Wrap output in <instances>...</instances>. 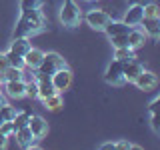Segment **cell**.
I'll list each match as a JSON object with an SVG mask.
<instances>
[{
	"label": "cell",
	"instance_id": "ba28073f",
	"mask_svg": "<svg viewBox=\"0 0 160 150\" xmlns=\"http://www.w3.org/2000/svg\"><path fill=\"white\" fill-rule=\"evenodd\" d=\"M136 84L138 90H144V92H148V90H154L158 86V76L154 72H150V70H142V72L138 74L136 78H134V82Z\"/></svg>",
	"mask_w": 160,
	"mask_h": 150
},
{
	"label": "cell",
	"instance_id": "44dd1931",
	"mask_svg": "<svg viewBox=\"0 0 160 150\" xmlns=\"http://www.w3.org/2000/svg\"><path fill=\"white\" fill-rule=\"evenodd\" d=\"M136 50H132V48H128V46H120V48H114V58L120 60V62H128V60H132V58H136Z\"/></svg>",
	"mask_w": 160,
	"mask_h": 150
},
{
	"label": "cell",
	"instance_id": "d590c367",
	"mask_svg": "<svg viewBox=\"0 0 160 150\" xmlns=\"http://www.w3.org/2000/svg\"><path fill=\"white\" fill-rule=\"evenodd\" d=\"M0 90H2V80H0Z\"/></svg>",
	"mask_w": 160,
	"mask_h": 150
},
{
	"label": "cell",
	"instance_id": "52a82bcc",
	"mask_svg": "<svg viewBox=\"0 0 160 150\" xmlns=\"http://www.w3.org/2000/svg\"><path fill=\"white\" fill-rule=\"evenodd\" d=\"M104 80H106L108 84H112V86H122V84H126V80H124V72H122V62H120V60L114 58L112 62L106 66Z\"/></svg>",
	"mask_w": 160,
	"mask_h": 150
},
{
	"label": "cell",
	"instance_id": "f546056e",
	"mask_svg": "<svg viewBox=\"0 0 160 150\" xmlns=\"http://www.w3.org/2000/svg\"><path fill=\"white\" fill-rule=\"evenodd\" d=\"M100 150H116V146H114V142H104L100 144Z\"/></svg>",
	"mask_w": 160,
	"mask_h": 150
},
{
	"label": "cell",
	"instance_id": "d6986e66",
	"mask_svg": "<svg viewBox=\"0 0 160 150\" xmlns=\"http://www.w3.org/2000/svg\"><path fill=\"white\" fill-rule=\"evenodd\" d=\"M36 82H38V94H36L38 100H44V98L52 96V94L56 92L54 86H52V82H50V78L48 80H36Z\"/></svg>",
	"mask_w": 160,
	"mask_h": 150
},
{
	"label": "cell",
	"instance_id": "603a6c76",
	"mask_svg": "<svg viewBox=\"0 0 160 150\" xmlns=\"http://www.w3.org/2000/svg\"><path fill=\"white\" fill-rule=\"evenodd\" d=\"M28 118H30V112H16V116H14L12 120V124H14V128H22V126H28Z\"/></svg>",
	"mask_w": 160,
	"mask_h": 150
},
{
	"label": "cell",
	"instance_id": "4fadbf2b",
	"mask_svg": "<svg viewBox=\"0 0 160 150\" xmlns=\"http://www.w3.org/2000/svg\"><path fill=\"white\" fill-rule=\"evenodd\" d=\"M130 32V26L128 24H124L122 20H110L106 24V28H104V34H106L108 38H114V36H126Z\"/></svg>",
	"mask_w": 160,
	"mask_h": 150
},
{
	"label": "cell",
	"instance_id": "4dcf8cb0",
	"mask_svg": "<svg viewBox=\"0 0 160 150\" xmlns=\"http://www.w3.org/2000/svg\"><path fill=\"white\" fill-rule=\"evenodd\" d=\"M6 144H8V136H4V134L0 132V150L6 148Z\"/></svg>",
	"mask_w": 160,
	"mask_h": 150
},
{
	"label": "cell",
	"instance_id": "ac0fdd59",
	"mask_svg": "<svg viewBox=\"0 0 160 150\" xmlns=\"http://www.w3.org/2000/svg\"><path fill=\"white\" fill-rule=\"evenodd\" d=\"M42 104H44V108H46V110H50V112H58V110L64 106V102H62V96H60V92H54L52 96L44 98V100H42Z\"/></svg>",
	"mask_w": 160,
	"mask_h": 150
},
{
	"label": "cell",
	"instance_id": "277c9868",
	"mask_svg": "<svg viewBox=\"0 0 160 150\" xmlns=\"http://www.w3.org/2000/svg\"><path fill=\"white\" fill-rule=\"evenodd\" d=\"M64 66H66V62H64V58L60 56L58 52H44L42 62H40V66L34 70V72H38V74H46V76H52L56 70L64 68Z\"/></svg>",
	"mask_w": 160,
	"mask_h": 150
},
{
	"label": "cell",
	"instance_id": "5b68a950",
	"mask_svg": "<svg viewBox=\"0 0 160 150\" xmlns=\"http://www.w3.org/2000/svg\"><path fill=\"white\" fill-rule=\"evenodd\" d=\"M72 80H74V76H72V70H70L68 66L56 70V72L50 76V82H52L54 90H56V92H60V94L66 92V90L72 86Z\"/></svg>",
	"mask_w": 160,
	"mask_h": 150
},
{
	"label": "cell",
	"instance_id": "9c48e42d",
	"mask_svg": "<svg viewBox=\"0 0 160 150\" xmlns=\"http://www.w3.org/2000/svg\"><path fill=\"white\" fill-rule=\"evenodd\" d=\"M28 128L32 130V134H34V138H36V140H42L48 134V122L42 116H38V114H30Z\"/></svg>",
	"mask_w": 160,
	"mask_h": 150
},
{
	"label": "cell",
	"instance_id": "7c38bea8",
	"mask_svg": "<svg viewBox=\"0 0 160 150\" xmlns=\"http://www.w3.org/2000/svg\"><path fill=\"white\" fill-rule=\"evenodd\" d=\"M14 136H16V142L20 144L22 148H34L36 146V138H34L32 130H30L28 126H22V128H16L14 130Z\"/></svg>",
	"mask_w": 160,
	"mask_h": 150
},
{
	"label": "cell",
	"instance_id": "4316f807",
	"mask_svg": "<svg viewBox=\"0 0 160 150\" xmlns=\"http://www.w3.org/2000/svg\"><path fill=\"white\" fill-rule=\"evenodd\" d=\"M114 146H116L118 150H138L136 144L132 142H126V140H122V142H114Z\"/></svg>",
	"mask_w": 160,
	"mask_h": 150
},
{
	"label": "cell",
	"instance_id": "7402d4cb",
	"mask_svg": "<svg viewBox=\"0 0 160 150\" xmlns=\"http://www.w3.org/2000/svg\"><path fill=\"white\" fill-rule=\"evenodd\" d=\"M142 10H144V18H160V8L152 2V0L144 4Z\"/></svg>",
	"mask_w": 160,
	"mask_h": 150
},
{
	"label": "cell",
	"instance_id": "7a4b0ae2",
	"mask_svg": "<svg viewBox=\"0 0 160 150\" xmlns=\"http://www.w3.org/2000/svg\"><path fill=\"white\" fill-rule=\"evenodd\" d=\"M58 18L64 28H68V30L76 28L80 24V20H82V12H80V6L76 4V0H64L62 6H60Z\"/></svg>",
	"mask_w": 160,
	"mask_h": 150
},
{
	"label": "cell",
	"instance_id": "6da1fadb",
	"mask_svg": "<svg viewBox=\"0 0 160 150\" xmlns=\"http://www.w3.org/2000/svg\"><path fill=\"white\" fill-rule=\"evenodd\" d=\"M46 30V16H44L42 8H32L20 12V18L14 26L12 38H30Z\"/></svg>",
	"mask_w": 160,
	"mask_h": 150
},
{
	"label": "cell",
	"instance_id": "d4e9b609",
	"mask_svg": "<svg viewBox=\"0 0 160 150\" xmlns=\"http://www.w3.org/2000/svg\"><path fill=\"white\" fill-rule=\"evenodd\" d=\"M36 94H38V82L34 78H30L26 82V96L28 98H36Z\"/></svg>",
	"mask_w": 160,
	"mask_h": 150
},
{
	"label": "cell",
	"instance_id": "8fae6325",
	"mask_svg": "<svg viewBox=\"0 0 160 150\" xmlns=\"http://www.w3.org/2000/svg\"><path fill=\"white\" fill-rule=\"evenodd\" d=\"M4 92L10 98H24L26 96V80H6L4 82Z\"/></svg>",
	"mask_w": 160,
	"mask_h": 150
},
{
	"label": "cell",
	"instance_id": "484cf974",
	"mask_svg": "<svg viewBox=\"0 0 160 150\" xmlns=\"http://www.w3.org/2000/svg\"><path fill=\"white\" fill-rule=\"evenodd\" d=\"M14 130H16V128H14V124H12V120H4V122L2 124H0V132H2L4 134V136H14Z\"/></svg>",
	"mask_w": 160,
	"mask_h": 150
},
{
	"label": "cell",
	"instance_id": "e575fe53",
	"mask_svg": "<svg viewBox=\"0 0 160 150\" xmlns=\"http://www.w3.org/2000/svg\"><path fill=\"white\" fill-rule=\"evenodd\" d=\"M2 104H4V100H2V96H0V106H2Z\"/></svg>",
	"mask_w": 160,
	"mask_h": 150
},
{
	"label": "cell",
	"instance_id": "f1b7e54d",
	"mask_svg": "<svg viewBox=\"0 0 160 150\" xmlns=\"http://www.w3.org/2000/svg\"><path fill=\"white\" fill-rule=\"evenodd\" d=\"M8 66H10V64H8V58H6V52H0V72L6 70Z\"/></svg>",
	"mask_w": 160,
	"mask_h": 150
},
{
	"label": "cell",
	"instance_id": "30bf717a",
	"mask_svg": "<svg viewBox=\"0 0 160 150\" xmlns=\"http://www.w3.org/2000/svg\"><path fill=\"white\" fill-rule=\"evenodd\" d=\"M144 18V10H142V4H130L128 10L124 12V24H128L130 28H136L140 26V22H142Z\"/></svg>",
	"mask_w": 160,
	"mask_h": 150
},
{
	"label": "cell",
	"instance_id": "e0dca14e",
	"mask_svg": "<svg viewBox=\"0 0 160 150\" xmlns=\"http://www.w3.org/2000/svg\"><path fill=\"white\" fill-rule=\"evenodd\" d=\"M140 26H144L142 32L146 34V36L158 40V36H160V18H142Z\"/></svg>",
	"mask_w": 160,
	"mask_h": 150
},
{
	"label": "cell",
	"instance_id": "5bb4252c",
	"mask_svg": "<svg viewBox=\"0 0 160 150\" xmlns=\"http://www.w3.org/2000/svg\"><path fill=\"white\" fill-rule=\"evenodd\" d=\"M142 70H144V66L136 58L128 60V62H122V72H124V80H126V82H134V78H136Z\"/></svg>",
	"mask_w": 160,
	"mask_h": 150
},
{
	"label": "cell",
	"instance_id": "cb8c5ba5",
	"mask_svg": "<svg viewBox=\"0 0 160 150\" xmlns=\"http://www.w3.org/2000/svg\"><path fill=\"white\" fill-rule=\"evenodd\" d=\"M32 8H42V0H20V12Z\"/></svg>",
	"mask_w": 160,
	"mask_h": 150
},
{
	"label": "cell",
	"instance_id": "d6a6232c",
	"mask_svg": "<svg viewBox=\"0 0 160 150\" xmlns=\"http://www.w3.org/2000/svg\"><path fill=\"white\" fill-rule=\"evenodd\" d=\"M82 2H98V0H82Z\"/></svg>",
	"mask_w": 160,
	"mask_h": 150
},
{
	"label": "cell",
	"instance_id": "3957f363",
	"mask_svg": "<svg viewBox=\"0 0 160 150\" xmlns=\"http://www.w3.org/2000/svg\"><path fill=\"white\" fill-rule=\"evenodd\" d=\"M28 48H30L28 38H12L10 48H8V52H6V58H8L10 66L24 68V54H26Z\"/></svg>",
	"mask_w": 160,
	"mask_h": 150
},
{
	"label": "cell",
	"instance_id": "8992f818",
	"mask_svg": "<svg viewBox=\"0 0 160 150\" xmlns=\"http://www.w3.org/2000/svg\"><path fill=\"white\" fill-rule=\"evenodd\" d=\"M84 20H86V24L92 30H98V32H104V28H106V24L110 22V18L104 10H98V8H92L86 12V16H84Z\"/></svg>",
	"mask_w": 160,
	"mask_h": 150
},
{
	"label": "cell",
	"instance_id": "9a60e30c",
	"mask_svg": "<svg viewBox=\"0 0 160 150\" xmlns=\"http://www.w3.org/2000/svg\"><path fill=\"white\" fill-rule=\"evenodd\" d=\"M42 56H44V52L40 48H32V46H30L26 50V54H24V66L30 68V70H36L40 66V62H42Z\"/></svg>",
	"mask_w": 160,
	"mask_h": 150
},
{
	"label": "cell",
	"instance_id": "1f68e13d",
	"mask_svg": "<svg viewBox=\"0 0 160 150\" xmlns=\"http://www.w3.org/2000/svg\"><path fill=\"white\" fill-rule=\"evenodd\" d=\"M146 2H150V0H128V4H146Z\"/></svg>",
	"mask_w": 160,
	"mask_h": 150
},
{
	"label": "cell",
	"instance_id": "83f0119b",
	"mask_svg": "<svg viewBox=\"0 0 160 150\" xmlns=\"http://www.w3.org/2000/svg\"><path fill=\"white\" fill-rule=\"evenodd\" d=\"M150 124H152V130L156 134H160V124H158V114L156 112H150Z\"/></svg>",
	"mask_w": 160,
	"mask_h": 150
},
{
	"label": "cell",
	"instance_id": "836d02e7",
	"mask_svg": "<svg viewBox=\"0 0 160 150\" xmlns=\"http://www.w3.org/2000/svg\"><path fill=\"white\" fill-rule=\"evenodd\" d=\"M4 122V118H2V114H0V124H2Z\"/></svg>",
	"mask_w": 160,
	"mask_h": 150
},
{
	"label": "cell",
	"instance_id": "ffe728a7",
	"mask_svg": "<svg viewBox=\"0 0 160 150\" xmlns=\"http://www.w3.org/2000/svg\"><path fill=\"white\" fill-rule=\"evenodd\" d=\"M0 80H24V72L22 68H16V66H8L6 70L0 72Z\"/></svg>",
	"mask_w": 160,
	"mask_h": 150
},
{
	"label": "cell",
	"instance_id": "2e32d148",
	"mask_svg": "<svg viewBox=\"0 0 160 150\" xmlns=\"http://www.w3.org/2000/svg\"><path fill=\"white\" fill-rule=\"evenodd\" d=\"M146 38H148V36L142 32V30H138V28H130V32H128V36H126V44H128V48L138 50V48H142V46H144Z\"/></svg>",
	"mask_w": 160,
	"mask_h": 150
}]
</instances>
